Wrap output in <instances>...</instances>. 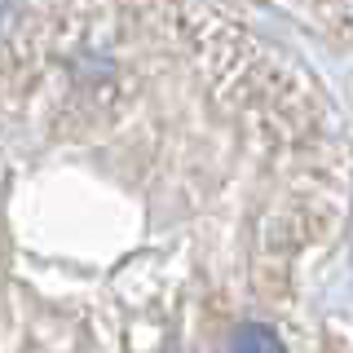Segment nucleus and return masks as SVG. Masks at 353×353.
Listing matches in <instances>:
<instances>
[{
    "label": "nucleus",
    "mask_w": 353,
    "mask_h": 353,
    "mask_svg": "<svg viewBox=\"0 0 353 353\" xmlns=\"http://www.w3.org/2000/svg\"><path fill=\"white\" fill-rule=\"evenodd\" d=\"M234 345H239V349H283V345H279V336H270V331H261V327L243 331Z\"/></svg>",
    "instance_id": "1"
}]
</instances>
